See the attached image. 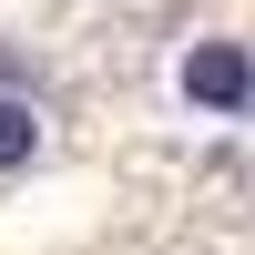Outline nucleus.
Segmentation results:
<instances>
[{"label": "nucleus", "mask_w": 255, "mask_h": 255, "mask_svg": "<svg viewBox=\"0 0 255 255\" xmlns=\"http://www.w3.org/2000/svg\"><path fill=\"white\" fill-rule=\"evenodd\" d=\"M174 92H184V113H215V123H245L255 113V51L245 41H184V61H174Z\"/></svg>", "instance_id": "f257e3e1"}, {"label": "nucleus", "mask_w": 255, "mask_h": 255, "mask_svg": "<svg viewBox=\"0 0 255 255\" xmlns=\"http://www.w3.org/2000/svg\"><path fill=\"white\" fill-rule=\"evenodd\" d=\"M31 153H41V102L31 92H0V174H20Z\"/></svg>", "instance_id": "f03ea898"}]
</instances>
